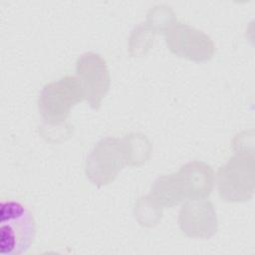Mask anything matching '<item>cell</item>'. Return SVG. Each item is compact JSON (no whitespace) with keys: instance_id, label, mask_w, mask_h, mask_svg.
Instances as JSON below:
<instances>
[{"instance_id":"6da1fadb","label":"cell","mask_w":255,"mask_h":255,"mask_svg":"<svg viewBox=\"0 0 255 255\" xmlns=\"http://www.w3.org/2000/svg\"><path fill=\"white\" fill-rule=\"evenodd\" d=\"M36 222L31 211L15 200H2L0 205V253L21 255L32 246Z\"/></svg>"},{"instance_id":"7a4b0ae2","label":"cell","mask_w":255,"mask_h":255,"mask_svg":"<svg viewBox=\"0 0 255 255\" xmlns=\"http://www.w3.org/2000/svg\"><path fill=\"white\" fill-rule=\"evenodd\" d=\"M211 172L203 163L184 166L177 174L158 179L153 194L159 202L171 205L185 196L204 195L210 190Z\"/></svg>"},{"instance_id":"3957f363","label":"cell","mask_w":255,"mask_h":255,"mask_svg":"<svg viewBox=\"0 0 255 255\" xmlns=\"http://www.w3.org/2000/svg\"><path fill=\"white\" fill-rule=\"evenodd\" d=\"M82 98L83 91L78 81L73 77H65L44 88L39 99V109L46 120L57 123L63 121L70 108Z\"/></svg>"},{"instance_id":"277c9868","label":"cell","mask_w":255,"mask_h":255,"mask_svg":"<svg viewBox=\"0 0 255 255\" xmlns=\"http://www.w3.org/2000/svg\"><path fill=\"white\" fill-rule=\"evenodd\" d=\"M78 75L84 84L85 94L92 107L97 108L109 88V73L104 60L96 54L88 53L78 61Z\"/></svg>"},{"instance_id":"5b68a950","label":"cell","mask_w":255,"mask_h":255,"mask_svg":"<svg viewBox=\"0 0 255 255\" xmlns=\"http://www.w3.org/2000/svg\"><path fill=\"white\" fill-rule=\"evenodd\" d=\"M168 45L174 53L197 61L207 59L212 52V45L204 34L182 25L168 37Z\"/></svg>"}]
</instances>
